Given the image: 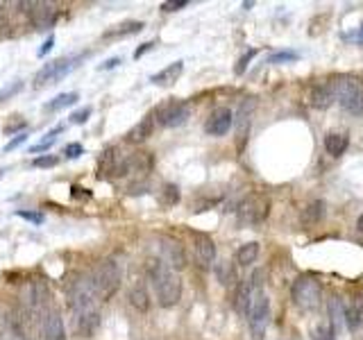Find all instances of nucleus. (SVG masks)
Segmentation results:
<instances>
[{"instance_id":"f257e3e1","label":"nucleus","mask_w":363,"mask_h":340,"mask_svg":"<svg viewBox=\"0 0 363 340\" xmlns=\"http://www.w3.org/2000/svg\"><path fill=\"white\" fill-rule=\"evenodd\" d=\"M66 298L73 311L75 332L82 338H91L100 327V309L98 298L91 288V281L82 275H75L66 286Z\"/></svg>"},{"instance_id":"f03ea898","label":"nucleus","mask_w":363,"mask_h":340,"mask_svg":"<svg viewBox=\"0 0 363 340\" xmlns=\"http://www.w3.org/2000/svg\"><path fill=\"white\" fill-rule=\"evenodd\" d=\"M147 277H150L155 293H157V302L170 309L182 300V279L175 275V270H170L162 259H147L145 264Z\"/></svg>"},{"instance_id":"7ed1b4c3","label":"nucleus","mask_w":363,"mask_h":340,"mask_svg":"<svg viewBox=\"0 0 363 340\" xmlns=\"http://www.w3.org/2000/svg\"><path fill=\"white\" fill-rule=\"evenodd\" d=\"M261 272H255L250 277V288H252V295H250V304H247V324H250V334H252V340H264L266 329L270 322V302L264 293V281H261Z\"/></svg>"},{"instance_id":"20e7f679","label":"nucleus","mask_w":363,"mask_h":340,"mask_svg":"<svg viewBox=\"0 0 363 340\" xmlns=\"http://www.w3.org/2000/svg\"><path fill=\"white\" fill-rule=\"evenodd\" d=\"M121 279H123V268L113 259H102L89 277L91 288H94L98 302L111 300L121 288Z\"/></svg>"},{"instance_id":"39448f33","label":"nucleus","mask_w":363,"mask_h":340,"mask_svg":"<svg viewBox=\"0 0 363 340\" xmlns=\"http://www.w3.org/2000/svg\"><path fill=\"white\" fill-rule=\"evenodd\" d=\"M336 100L350 113H363V79L354 75H336L332 77Z\"/></svg>"},{"instance_id":"423d86ee","label":"nucleus","mask_w":363,"mask_h":340,"mask_svg":"<svg viewBox=\"0 0 363 340\" xmlns=\"http://www.w3.org/2000/svg\"><path fill=\"white\" fill-rule=\"evenodd\" d=\"M291 298H293V304L298 306L300 311H315L318 306L323 304V286L320 281L311 275H302L293 281L291 286Z\"/></svg>"},{"instance_id":"0eeeda50","label":"nucleus","mask_w":363,"mask_h":340,"mask_svg":"<svg viewBox=\"0 0 363 340\" xmlns=\"http://www.w3.org/2000/svg\"><path fill=\"white\" fill-rule=\"evenodd\" d=\"M82 60H84V55H68V57H60V60H52L37 73L34 82H37V86L60 82V79H64L68 73H73Z\"/></svg>"},{"instance_id":"6e6552de","label":"nucleus","mask_w":363,"mask_h":340,"mask_svg":"<svg viewBox=\"0 0 363 340\" xmlns=\"http://www.w3.org/2000/svg\"><path fill=\"white\" fill-rule=\"evenodd\" d=\"M270 213V200L266 196H259V193H255V196H247L241 204H238L236 209V218L241 225H261Z\"/></svg>"},{"instance_id":"1a4fd4ad","label":"nucleus","mask_w":363,"mask_h":340,"mask_svg":"<svg viewBox=\"0 0 363 340\" xmlns=\"http://www.w3.org/2000/svg\"><path fill=\"white\" fill-rule=\"evenodd\" d=\"M152 116H155V123L162 125V128H179V125H184L189 120L191 107L186 102L170 98L152 111Z\"/></svg>"},{"instance_id":"9d476101","label":"nucleus","mask_w":363,"mask_h":340,"mask_svg":"<svg viewBox=\"0 0 363 340\" xmlns=\"http://www.w3.org/2000/svg\"><path fill=\"white\" fill-rule=\"evenodd\" d=\"M125 159L128 152H123L118 145H109L98 159V177L109 179V177H123L125 170Z\"/></svg>"},{"instance_id":"9b49d317","label":"nucleus","mask_w":363,"mask_h":340,"mask_svg":"<svg viewBox=\"0 0 363 340\" xmlns=\"http://www.w3.org/2000/svg\"><path fill=\"white\" fill-rule=\"evenodd\" d=\"M41 332H43V340H66V329H64V320L62 313L57 306H48L45 313L41 315Z\"/></svg>"},{"instance_id":"f8f14e48","label":"nucleus","mask_w":363,"mask_h":340,"mask_svg":"<svg viewBox=\"0 0 363 340\" xmlns=\"http://www.w3.org/2000/svg\"><path fill=\"white\" fill-rule=\"evenodd\" d=\"M232 123H234V113H232V109L218 107V109H213V111L209 113L207 123H204V132H207L209 136H225L227 132H230Z\"/></svg>"},{"instance_id":"ddd939ff","label":"nucleus","mask_w":363,"mask_h":340,"mask_svg":"<svg viewBox=\"0 0 363 340\" xmlns=\"http://www.w3.org/2000/svg\"><path fill=\"white\" fill-rule=\"evenodd\" d=\"M309 105L313 109H329L336 102V94H334V84L332 79H323V82H315L309 91Z\"/></svg>"},{"instance_id":"4468645a","label":"nucleus","mask_w":363,"mask_h":340,"mask_svg":"<svg viewBox=\"0 0 363 340\" xmlns=\"http://www.w3.org/2000/svg\"><path fill=\"white\" fill-rule=\"evenodd\" d=\"M193 249H196V261L198 266L209 270L216 264V243L207 234H196L193 236Z\"/></svg>"},{"instance_id":"2eb2a0df","label":"nucleus","mask_w":363,"mask_h":340,"mask_svg":"<svg viewBox=\"0 0 363 340\" xmlns=\"http://www.w3.org/2000/svg\"><path fill=\"white\" fill-rule=\"evenodd\" d=\"M159 243H162V254H164V264L173 270H182L186 266V254H184V247H182L179 241L175 238H159Z\"/></svg>"},{"instance_id":"dca6fc26","label":"nucleus","mask_w":363,"mask_h":340,"mask_svg":"<svg viewBox=\"0 0 363 340\" xmlns=\"http://www.w3.org/2000/svg\"><path fill=\"white\" fill-rule=\"evenodd\" d=\"M26 7H30V18L34 23L37 30H45V28H52V23L57 21V9L50 3H23Z\"/></svg>"},{"instance_id":"f3484780","label":"nucleus","mask_w":363,"mask_h":340,"mask_svg":"<svg viewBox=\"0 0 363 340\" xmlns=\"http://www.w3.org/2000/svg\"><path fill=\"white\" fill-rule=\"evenodd\" d=\"M152 164H155V159H152L150 152H128L123 177H128V175H147L152 170Z\"/></svg>"},{"instance_id":"a211bd4d","label":"nucleus","mask_w":363,"mask_h":340,"mask_svg":"<svg viewBox=\"0 0 363 340\" xmlns=\"http://www.w3.org/2000/svg\"><path fill=\"white\" fill-rule=\"evenodd\" d=\"M28 322H30L28 313H18V311L7 313V327H9V334L14 336V340H32Z\"/></svg>"},{"instance_id":"6ab92c4d","label":"nucleus","mask_w":363,"mask_h":340,"mask_svg":"<svg viewBox=\"0 0 363 340\" xmlns=\"http://www.w3.org/2000/svg\"><path fill=\"white\" fill-rule=\"evenodd\" d=\"M327 309H329V322L327 324L338 334L340 329L345 327V300H340V295L334 293L327 302Z\"/></svg>"},{"instance_id":"aec40b11","label":"nucleus","mask_w":363,"mask_h":340,"mask_svg":"<svg viewBox=\"0 0 363 340\" xmlns=\"http://www.w3.org/2000/svg\"><path fill=\"white\" fill-rule=\"evenodd\" d=\"M323 145L329 157H340V154H345L347 145H350V134L347 132H327Z\"/></svg>"},{"instance_id":"412c9836","label":"nucleus","mask_w":363,"mask_h":340,"mask_svg":"<svg viewBox=\"0 0 363 340\" xmlns=\"http://www.w3.org/2000/svg\"><path fill=\"white\" fill-rule=\"evenodd\" d=\"M182 73H184V62L177 60L173 64H168L166 68H162L159 73H155L150 77V82L157 84V86H168V84H175Z\"/></svg>"},{"instance_id":"4be33fe9","label":"nucleus","mask_w":363,"mask_h":340,"mask_svg":"<svg viewBox=\"0 0 363 340\" xmlns=\"http://www.w3.org/2000/svg\"><path fill=\"white\" fill-rule=\"evenodd\" d=\"M155 125H157V123H155V116H152V113H147V116H143V118L128 132V141H130V143H143L145 139H150L152 132H155Z\"/></svg>"},{"instance_id":"5701e85b","label":"nucleus","mask_w":363,"mask_h":340,"mask_svg":"<svg viewBox=\"0 0 363 340\" xmlns=\"http://www.w3.org/2000/svg\"><path fill=\"white\" fill-rule=\"evenodd\" d=\"M145 28L143 21H123L118 26L109 28L107 32H102V39H118V37H130V34H136Z\"/></svg>"},{"instance_id":"b1692460","label":"nucleus","mask_w":363,"mask_h":340,"mask_svg":"<svg viewBox=\"0 0 363 340\" xmlns=\"http://www.w3.org/2000/svg\"><path fill=\"white\" fill-rule=\"evenodd\" d=\"M363 322V304L359 300L345 302V327L350 332H357Z\"/></svg>"},{"instance_id":"393cba45","label":"nucleus","mask_w":363,"mask_h":340,"mask_svg":"<svg viewBox=\"0 0 363 340\" xmlns=\"http://www.w3.org/2000/svg\"><path fill=\"white\" fill-rule=\"evenodd\" d=\"M130 304L141 313H145L147 309H150V295H147L143 283H134V286L130 288Z\"/></svg>"},{"instance_id":"a878e982","label":"nucleus","mask_w":363,"mask_h":340,"mask_svg":"<svg viewBox=\"0 0 363 340\" xmlns=\"http://www.w3.org/2000/svg\"><path fill=\"white\" fill-rule=\"evenodd\" d=\"M259 252H261V245L259 243H245L238 247V252H236V261H238V266H252L255 261L259 259Z\"/></svg>"},{"instance_id":"bb28decb","label":"nucleus","mask_w":363,"mask_h":340,"mask_svg":"<svg viewBox=\"0 0 363 340\" xmlns=\"http://www.w3.org/2000/svg\"><path fill=\"white\" fill-rule=\"evenodd\" d=\"M250 295H252V288H250V281H241L236 286V293H234V309L245 315L247 313V304H250Z\"/></svg>"},{"instance_id":"cd10ccee","label":"nucleus","mask_w":363,"mask_h":340,"mask_svg":"<svg viewBox=\"0 0 363 340\" xmlns=\"http://www.w3.org/2000/svg\"><path fill=\"white\" fill-rule=\"evenodd\" d=\"M216 277H218V281L223 283V286H236V268L234 264H230V261H220L218 266H216Z\"/></svg>"},{"instance_id":"c85d7f7f","label":"nucleus","mask_w":363,"mask_h":340,"mask_svg":"<svg viewBox=\"0 0 363 340\" xmlns=\"http://www.w3.org/2000/svg\"><path fill=\"white\" fill-rule=\"evenodd\" d=\"M79 100V94L77 91H68V94H60L57 98H52L48 105H45V109L48 111H60V109H64V107H71V105H75V102Z\"/></svg>"},{"instance_id":"c756f323","label":"nucleus","mask_w":363,"mask_h":340,"mask_svg":"<svg viewBox=\"0 0 363 340\" xmlns=\"http://www.w3.org/2000/svg\"><path fill=\"white\" fill-rule=\"evenodd\" d=\"M323 213H325V202L323 200H315L311 204H306V209L302 213V222L304 225H315L318 220L323 218Z\"/></svg>"},{"instance_id":"7c9ffc66","label":"nucleus","mask_w":363,"mask_h":340,"mask_svg":"<svg viewBox=\"0 0 363 340\" xmlns=\"http://www.w3.org/2000/svg\"><path fill=\"white\" fill-rule=\"evenodd\" d=\"M252 107H255L252 102H243L241 111H238V141H241V145H243L245 134L250 130V113H252Z\"/></svg>"},{"instance_id":"2f4dec72","label":"nucleus","mask_w":363,"mask_h":340,"mask_svg":"<svg viewBox=\"0 0 363 340\" xmlns=\"http://www.w3.org/2000/svg\"><path fill=\"white\" fill-rule=\"evenodd\" d=\"M62 130H64V128H55L52 132L45 134L39 143H34V145L30 147V154H37V152H43V150H48V147H52V145H55V141H57V134H60Z\"/></svg>"},{"instance_id":"473e14b6","label":"nucleus","mask_w":363,"mask_h":340,"mask_svg":"<svg viewBox=\"0 0 363 340\" xmlns=\"http://www.w3.org/2000/svg\"><path fill=\"white\" fill-rule=\"evenodd\" d=\"M159 196H162V204H164V207H175V204L179 202V188L175 184H164Z\"/></svg>"},{"instance_id":"72a5a7b5","label":"nucleus","mask_w":363,"mask_h":340,"mask_svg":"<svg viewBox=\"0 0 363 340\" xmlns=\"http://www.w3.org/2000/svg\"><path fill=\"white\" fill-rule=\"evenodd\" d=\"M300 60V55L298 52H293V50H281V52H275V55H270V64H284V62H298Z\"/></svg>"},{"instance_id":"f704fd0d","label":"nucleus","mask_w":363,"mask_h":340,"mask_svg":"<svg viewBox=\"0 0 363 340\" xmlns=\"http://www.w3.org/2000/svg\"><path fill=\"white\" fill-rule=\"evenodd\" d=\"M16 215H18V218H23V220L32 222V225H43V220H45V215H43L41 211H26V209H18Z\"/></svg>"},{"instance_id":"c9c22d12","label":"nucleus","mask_w":363,"mask_h":340,"mask_svg":"<svg viewBox=\"0 0 363 340\" xmlns=\"http://www.w3.org/2000/svg\"><path fill=\"white\" fill-rule=\"evenodd\" d=\"M60 164V157H55V154H43V157H37L32 162L34 168H52Z\"/></svg>"},{"instance_id":"e433bc0d","label":"nucleus","mask_w":363,"mask_h":340,"mask_svg":"<svg viewBox=\"0 0 363 340\" xmlns=\"http://www.w3.org/2000/svg\"><path fill=\"white\" fill-rule=\"evenodd\" d=\"M313 340H336V332L329 324H320L315 329Z\"/></svg>"},{"instance_id":"4c0bfd02","label":"nucleus","mask_w":363,"mask_h":340,"mask_svg":"<svg viewBox=\"0 0 363 340\" xmlns=\"http://www.w3.org/2000/svg\"><path fill=\"white\" fill-rule=\"evenodd\" d=\"M91 107H82V109H77V111H73L71 113V123L73 125H84L86 120H89V116H91Z\"/></svg>"},{"instance_id":"58836bf2","label":"nucleus","mask_w":363,"mask_h":340,"mask_svg":"<svg viewBox=\"0 0 363 340\" xmlns=\"http://www.w3.org/2000/svg\"><path fill=\"white\" fill-rule=\"evenodd\" d=\"M255 55H257V50H247L241 60H238V64H236V75H243L245 73V68H247V64L255 60Z\"/></svg>"},{"instance_id":"ea45409f","label":"nucleus","mask_w":363,"mask_h":340,"mask_svg":"<svg viewBox=\"0 0 363 340\" xmlns=\"http://www.w3.org/2000/svg\"><path fill=\"white\" fill-rule=\"evenodd\" d=\"M64 154H66V159H77L79 154H84V147H82V143H68L64 147Z\"/></svg>"},{"instance_id":"a19ab883","label":"nucleus","mask_w":363,"mask_h":340,"mask_svg":"<svg viewBox=\"0 0 363 340\" xmlns=\"http://www.w3.org/2000/svg\"><path fill=\"white\" fill-rule=\"evenodd\" d=\"M28 136H30L28 132H21V134H16L14 139H11V141H9V143L5 145V152H11V150H16L18 145H23V143L28 141Z\"/></svg>"},{"instance_id":"79ce46f5","label":"nucleus","mask_w":363,"mask_h":340,"mask_svg":"<svg viewBox=\"0 0 363 340\" xmlns=\"http://www.w3.org/2000/svg\"><path fill=\"white\" fill-rule=\"evenodd\" d=\"M23 89V82H14V84H9V86H5L3 91H0V102H5L7 98H11V96H16L18 91Z\"/></svg>"},{"instance_id":"37998d69","label":"nucleus","mask_w":363,"mask_h":340,"mask_svg":"<svg viewBox=\"0 0 363 340\" xmlns=\"http://www.w3.org/2000/svg\"><path fill=\"white\" fill-rule=\"evenodd\" d=\"M184 7H189V0H170V3L162 5V11H179Z\"/></svg>"},{"instance_id":"c03bdc74","label":"nucleus","mask_w":363,"mask_h":340,"mask_svg":"<svg viewBox=\"0 0 363 340\" xmlns=\"http://www.w3.org/2000/svg\"><path fill=\"white\" fill-rule=\"evenodd\" d=\"M118 64H123L121 57H111V60H107L105 64H100V66H98V71H111V68H116Z\"/></svg>"},{"instance_id":"a18cd8bd","label":"nucleus","mask_w":363,"mask_h":340,"mask_svg":"<svg viewBox=\"0 0 363 340\" xmlns=\"http://www.w3.org/2000/svg\"><path fill=\"white\" fill-rule=\"evenodd\" d=\"M152 48H155V41H147V43H143L141 48H136V50H134V60H139V57H143L145 52H150Z\"/></svg>"},{"instance_id":"49530a36","label":"nucleus","mask_w":363,"mask_h":340,"mask_svg":"<svg viewBox=\"0 0 363 340\" xmlns=\"http://www.w3.org/2000/svg\"><path fill=\"white\" fill-rule=\"evenodd\" d=\"M52 45H55V37H52V34H50V37H48V41H43V45H41V48H39V57H45V55H48V52L52 50Z\"/></svg>"},{"instance_id":"de8ad7c7","label":"nucleus","mask_w":363,"mask_h":340,"mask_svg":"<svg viewBox=\"0 0 363 340\" xmlns=\"http://www.w3.org/2000/svg\"><path fill=\"white\" fill-rule=\"evenodd\" d=\"M343 39H350V41H359V43H363V26H361L354 34H345Z\"/></svg>"},{"instance_id":"09e8293b","label":"nucleus","mask_w":363,"mask_h":340,"mask_svg":"<svg viewBox=\"0 0 363 340\" xmlns=\"http://www.w3.org/2000/svg\"><path fill=\"white\" fill-rule=\"evenodd\" d=\"M357 232L363 234V215H359V220H357Z\"/></svg>"},{"instance_id":"8fccbe9b","label":"nucleus","mask_w":363,"mask_h":340,"mask_svg":"<svg viewBox=\"0 0 363 340\" xmlns=\"http://www.w3.org/2000/svg\"><path fill=\"white\" fill-rule=\"evenodd\" d=\"M0 175H3V170H0Z\"/></svg>"}]
</instances>
